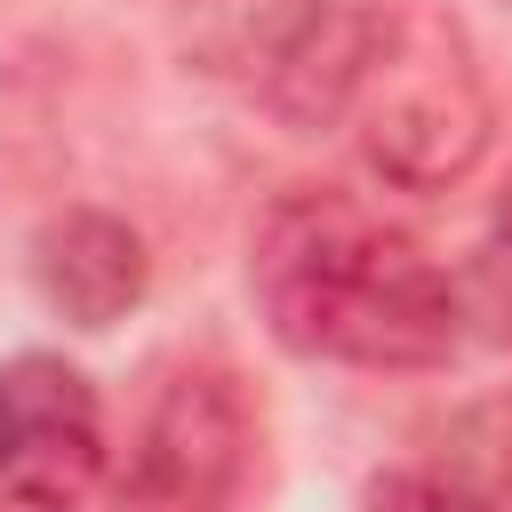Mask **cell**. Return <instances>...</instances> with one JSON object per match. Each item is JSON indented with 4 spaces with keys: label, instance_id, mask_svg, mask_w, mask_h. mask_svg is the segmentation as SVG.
<instances>
[{
    "label": "cell",
    "instance_id": "cell-1",
    "mask_svg": "<svg viewBox=\"0 0 512 512\" xmlns=\"http://www.w3.org/2000/svg\"><path fill=\"white\" fill-rule=\"evenodd\" d=\"M248 288L264 328L296 360L384 376V368H440L464 336L456 280L424 256V240L336 184L272 200L248 248Z\"/></svg>",
    "mask_w": 512,
    "mask_h": 512
},
{
    "label": "cell",
    "instance_id": "cell-4",
    "mask_svg": "<svg viewBox=\"0 0 512 512\" xmlns=\"http://www.w3.org/2000/svg\"><path fill=\"white\" fill-rule=\"evenodd\" d=\"M104 480V400L56 352L0 360V512H80Z\"/></svg>",
    "mask_w": 512,
    "mask_h": 512
},
{
    "label": "cell",
    "instance_id": "cell-3",
    "mask_svg": "<svg viewBox=\"0 0 512 512\" xmlns=\"http://www.w3.org/2000/svg\"><path fill=\"white\" fill-rule=\"evenodd\" d=\"M248 464H256V424L240 384L208 360H184L152 392L128 440L112 512H232L248 488Z\"/></svg>",
    "mask_w": 512,
    "mask_h": 512
},
{
    "label": "cell",
    "instance_id": "cell-7",
    "mask_svg": "<svg viewBox=\"0 0 512 512\" xmlns=\"http://www.w3.org/2000/svg\"><path fill=\"white\" fill-rule=\"evenodd\" d=\"M32 280H40L48 312H64L72 328H112L144 304L152 256H144L136 224H120L112 208H64L32 232Z\"/></svg>",
    "mask_w": 512,
    "mask_h": 512
},
{
    "label": "cell",
    "instance_id": "cell-6",
    "mask_svg": "<svg viewBox=\"0 0 512 512\" xmlns=\"http://www.w3.org/2000/svg\"><path fill=\"white\" fill-rule=\"evenodd\" d=\"M368 512H512V392L432 416L368 480Z\"/></svg>",
    "mask_w": 512,
    "mask_h": 512
},
{
    "label": "cell",
    "instance_id": "cell-5",
    "mask_svg": "<svg viewBox=\"0 0 512 512\" xmlns=\"http://www.w3.org/2000/svg\"><path fill=\"white\" fill-rule=\"evenodd\" d=\"M376 32H384V0H272L240 32V64H248L256 104L304 136L336 128L352 112L368 56H376Z\"/></svg>",
    "mask_w": 512,
    "mask_h": 512
},
{
    "label": "cell",
    "instance_id": "cell-2",
    "mask_svg": "<svg viewBox=\"0 0 512 512\" xmlns=\"http://www.w3.org/2000/svg\"><path fill=\"white\" fill-rule=\"evenodd\" d=\"M360 160L392 192H448L480 168L496 136V96L472 32L432 0H384L376 56L344 112Z\"/></svg>",
    "mask_w": 512,
    "mask_h": 512
},
{
    "label": "cell",
    "instance_id": "cell-8",
    "mask_svg": "<svg viewBox=\"0 0 512 512\" xmlns=\"http://www.w3.org/2000/svg\"><path fill=\"white\" fill-rule=\"evenodd\" d=\"M456 320L480 336V344H512V184L496 192L464 272H456Z\"/></svg>",
    "mask_w": 512,
    "mask_h": 512
}]
</instances>
